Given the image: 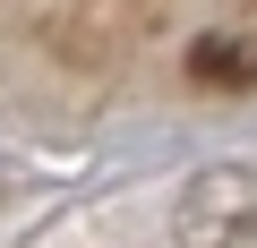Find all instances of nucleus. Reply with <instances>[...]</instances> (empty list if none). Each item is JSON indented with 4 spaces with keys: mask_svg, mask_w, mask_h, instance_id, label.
Here are the masks:
<instances>
[{
    "mask_svg": "<svg viewBox=\"0 0 257 248\" xmlns=\"http://www.w3.org/2000/svg\"><path fill=\"white\" fill-rule=\"evenodd\" d=\"M172 239L180 248H240V239H257V171L248 163L197 171L180 188V205H172Z\"/></svg>",
    "mask_w": 257,
    "mask_h": 248,
    "instance_id": "1",
    "label": "nucleus"
},
{
    "mask_svg": "<svg viewBox=\"0 0 257 248\" xmlns=\"http://www.w3.org/2000/svg\"><path fill=\"white\" fill-rule=\"evenodd\" d=\"M189 77L223 86V94H248L257 86V35H197L189 43Z\"/></svg>",
    "mask_w": 257,
    "mask_h": 248,
    "instance_id": "2",
    "label": "nucleus"
}]
</instances>
